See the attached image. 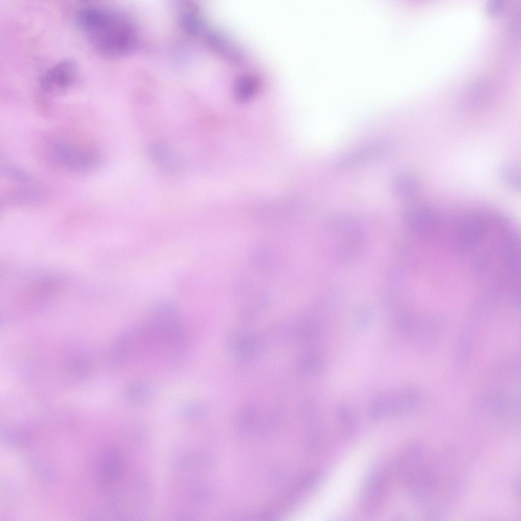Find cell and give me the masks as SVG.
I'll return each instance as SVG.
<instances>
[{
	"label": "cell",
	"mask_w": 521,
	"mask_h": 521,
	"mask_svg": "<svg viewBox=\"0 0 521 521\" xmlns=\"http://www.w3.org/2000/svg\"><path fill=\"white\" fill-rule=\"evenodd\" d=\"M54 153L61 162L76 171H84L90 166V156L73 143L63 139L53 142Z\"/></svg>",
	"instance_id": "obj_7"
},
{
	"label": "cell",
	"mask_w": 521,
	"mask_h": 521,
	"mask_svg": "<svg viewBox=\"0 0 521 521\" xmlns=\"http://www.w3.org/2000/svg\"><path fill=\"white\" fill-rule=\"evenodd\" d=\"M389 149L390 144L385 140L369 142L341 157L337 162V167L342 170L354 168L383 155Z\"/></svg>",
	"instance_id": "obj_6"
},
{
	"label": "cell",
	"mask_w": 521,
	"mask_h": 521,
	"mask_svg": "<svg viewBox=\"0 0 521 521\" xmlns=\"http://www.w3.org/2000/svg\"><path fill=\"white\" fill-rule=\"evenodd\" d=\"M500 173L503 183L508 188L515 192L520 190V172L517 166L506 164L501 167Z\"/></svg>",
	"instance_id": "obj_14"
},
{
	"label": "cell",
	"mask_w": 521,
	"mask_h": 521,
	"mask_svg": "<svg viewBox=\"0 0 521 521\" xmlns=\"http://www.w3.org/2000/svg\"><path fill=\"white\" fill-rule=\"evenodd\" d=\"M336 415L343 430L347 436H355L358 429V422L351 411L346 406L337 408Z\"/></svg>",
	"instance_id": "obj_15"
},
{
	"label": "cell",
	"mask_w": 521,
	"mask_h": 521,
	"mask_svg": "<svg viewBox=\"0 0 521 521\" xmlns=\"http://www.w3.org/2000/svg\"><path fill=\"white\" fill-rule=\"evenodd\" d=\"M78 25L93 48L107 58H117L130 52L136 41L132 23L120 13L96 2L80 7Z\"/></svg>",
	"instance_id": "obj_2"
},
{
	"label": "cell",
	"mask_w": 521,
	"mask_h": 521,
	"mask_svg": "<svg viewBox=\"0 0 521 521\" xmlns=\"http://www.w3.org/2000/svg\"><path fill=\"white\" fill-rule=\"evenodd\" d=\"M4 172L12 179L21 183H30L33 181L32 176L26 170L14 166H7L3 168Z\"/></svg>",
	"instance_id": "obj_19"
},
{
	"label": "cell",
	"mask_w": 521,
	"mask_h": 521,
	"mask_svg": "<svg viewBox=\"0 0 521 521\" xmlns=\"http://www.w3.org/2000/svg\"><path fill=\"white\" fill-rule=\"evenodd\" d=\"M420 399L421 395L417 389L407 388L373 399L368 405L367 415L372 420H378L403 415L415 410Z\"/></svg>",
	"instance_id": "obj_4"
},
{
	"label": "cell",
	"mask_w": 521,
	"mask_h": 521,
	"mask_svg": "<svg viewBox=\"0 0 521 521\" xmlns=\"http://www.w3.org/2000/svg\"><path fill=\"white\" fill-rule=\"evenodd\" d=\"M422 182L416 174L403 172L394 177L391 183V189L396 195L411 197L417 195L421 189Z\"/></svg>",
	"instance_id": "obj_10"
},
{
	"label": "cell",
	"mask_w": 521,
	"mask_h": 521,
	"mask_svg": "<svg viewBox=\"0 0 521 521\" xmlns=\"http://www.w3.org/2000/svg\"><path fill=\"white\" fill-rule=\"evenodd\" d=\"M451 460L424 445L397 479L410 500L431 519L443 515L457 491L458 479Z\"/></svg>",
	"instance_id": "obj_1"
},
{
	"label": "cell",
	"mask_w": 521,
	"mask_h": 521,
	"mask_svg": "<svg viewBox=\"0 0 521 521\" xmlns=\"http://www.w3.org/2000/svg\"><path fill=\"white\" fill-rule=\"evenodd\" d=\"M324 359L319 354L311 353L305 356L302 362L303 370L310 373L320 372L324 366Z\"/></svg>",
	"instance_id": "obj_17"
},
{
	"label": "cell",
	"mask_w": 521,
	"mask_h": 521,
	"mask_svg": "<svg viewBox=\"0 0 521 521\" xmlns=\"http://www.w3.org/2000/svg\"><path fill=\"white\" fill-rule=\"evenodd\" d=\"M41 191L33 188H21L9 195L7 201L13 203H30L39 201L42 197Z\"/></svg>",
	"instance_id": "obj_16"
},
{
	"label": "cell",
	"mask_w": 521,
	"mask_h": 521,
	"mask_svg": "<svg viewBox=\"0 0 521 521\" xmlns=\"http://www.w3.org/2000/svg\"><path fill=\"white\" fill-rule=\"evenodd\" d=\"M258 82L253 75L245 74L238 77L234 83V95L240 101L249 100L255 95Z\"/></svg>",
	"instance_id": "obj_12"
},
{
	"label": "cell",
	"mask_w": 521,
	"mask_h": 521,
	"mask_svg": "<svg viewBox=\"0 0 521 521\" xmlns=\"http://www.w3.org/2000/svg\"><path fill=\"white\" fill-rule=\"evenodd\" d=\"M124 394L129 402L136 404H143L152 399L153 390L148 384L134 382L126 386Z\"/></svg>",
	"instance_id": "obj_13"
},
{
	"label": "cell",
	"mask_w": 521,
	"mask_h": 521,
	"mask_svg": "<svg viewBox=\"0 0 521 521\" xmlns=\"http://www.w3.org/2000/svg\"><path fill=\"white\" fill-rule=\"evenodd\" d=\"M147 153L151 160L162 169L177 172L182 167L179 155L171 147L161 142H154L148 147Z\"/></svg>",
	"instance_id": "obj_8"
},
{
	"label": "cell",
	"mask_w": 521,
	"mask_h": 521,
	"mask_svg": "<svg viewBox=\"0 0 521 521\" xmlns=\"http://www.w3.org/2000/svg\"><path fill=\"white\" fill-rule=\"evenodd\" d=\"M179 17L184 28L190 33L200 32L204 26L202 16L196 5L189 1L182 2L179 6Z\"/></svg>",
	"instance_id": "obj_11"
},
{
	"label": "cell",
	"mask_w": 521,
	"mask_h": 521,
	"mask_svg": "<svg viewBox=\"0 0 521 521\" xmlns=\"http://www.w3.org/2000/svg\"><path fill=\"white\" fill-rule=\"evenodd\" d=\"M206 41L214 52L226 60L233 63H240L243 55L240 49L225 36L217 32H211L207 35Z\"/></svg>",
	"instance_id": "obj_9"
},
{
	"label": "cell",
	"mask_w": 521,
	"mask_h": 521,
	"mask_svg": "<svg viewBox=\"0 0 521 521\" xmlns=\"http://www.w3.org/2000/svg\"><path fill=\"white\" fill-rule=\"evenodd\" d=\"M205 412L204 406L195 402L187 403L181 409L182 415L185 418L192 420L201 418Z\"/></svg>",
	"instance_id": "obj_18"
},
{
	"label": "cell",
	"mask_w": 521,
	"mask_h": 521,
	"mask_svg": "<svg viewBox=\"0 0 521 521\" xmlns=\"http://www.w3.org/2000/svg\"><path fill=\"white\" fill-rule=\"evenodd\" d=\"M72 59L61 60L48 69L41 76L39 85L47 93H64L71 88L76 81L78 70Z\"/></svg>",
	"instance_id": "obj_5"
},
{
	"label": "cell",
	"mask_w": 521,
	"mask_h": 521,
	"mask_svg": "<svg viewBox=\"0 0 521 521\" xmlns=\"http://www.w3.org/2000/svg\"><path fill=\"white\" fill-rule=\"evenodd\" d=\"M393 478L390 464L381 462L371 469L360 494L361 506L365 513L374 515L384 509Z\"/></svg>",
	"instance_id": "obj_3"
},
{
	"label": "cell",
	"mask_w": 521,
	"mask_h": 521,
	"mask_svg": "<svg viewBox=\"0 0 521 521\" xmlns=\"http://www.w3.org/2000/svg\"><path fill=\"white\" fill-rule=\"evenodd\" d=\"M503 5V2L502 0H490L487 3L486 9L490 14H497L501 10Z\"/></svg>",
	"instance_id": "obj_20"
}]
</instances>
